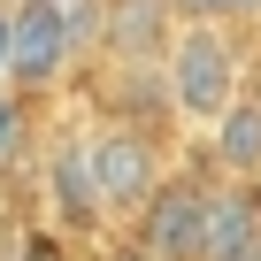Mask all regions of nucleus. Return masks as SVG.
Wrapping results in <instances>:
<instances>
[{"instance_id": "1", "label": "nucleus", "mask_w": 261, "mask_h": 261, "mask_svg": "<svg viewBox=\"0 0 261 261\" xmlns=\"http://www.w3.org/2000/svg\"><path fill=\"white\" fill-rule=\"evenodd\" d=\"M162 77H169V108L185 130H207L246 85H253V54L238 39V23H177L169 31V54H162Z\"/></svg>"}, {"instance_id": "2", "label": "nucleus", "mask_w": 261, "mask_h": 261, "mask_svg": "<svg viewBox=\"0 0 261 261\" xmlns=\"http://www.w3.org/2000/svg\"><path fill=\"white\" fill-rule=\"evenodd\" d=\"M177 139H162V130H146V123H92L85 130V154H92V185H100V207H108V230L123 238L130 223H139V207L162 192V177L177 169V154H169Z\"/></svg>"}, {"instance_id": "3", "label": "nucleus", "mask_w": 261, "mask_h": 261, "mask_svg": "<svg viewBox=\"0 0 261 261\" xmlns=\"http://www.w3.org/2000/svg\"><path fill=\"white\" fill-rule=\"evenodd\" d=\"M207 185H215V162L207 154H177V169L162 177V192L139 207V223H130L123 238L154 253V261H200V223H207Z\"/></svg>"}, {"instance_id": "4", "label": "nucleus", "mask_w": 261, "mask_h": 261, "mask_svg": "<svg viewBox=\"0 0 261 261\" xmlns=\"http://www.w3.org/2000/svg\"><path fill=\"white\" fill-rule=\"evenodd\" d=\"M39 192H46V223L69 238V246H108V207H100V185H92V154H85V130H62L39 154Z\"/></svg>"}, {"instance_id": "5", "label": "nucleus", "mask_w": 261, "mask_h": 261, "mask_svg": "<svg viewBox=\"0 0 261 261\" xmlns=\"http://www.w3.org/2000/svg\"><path fill=\"white\" fill-rule=\"evenodd\" d=\"M77 69V16L69 0H16V46H8V85L46 100Z\"/></svg>"}, {"instance_id": "6", "label": "nucleus", "mask_w": 261, "mask_h": 261, "mask_svg": "<svg viewBox=\"0 0 261 261\" xmlns=\"http://www.w3.org/2000/svg\"><path fill=\"white\" fill-rule=\"evenodd\" d=\"M261 246V177H223L207 185V223H200V261H253Z\"/></svg>"}, {"instance_id": "7", "label": "nucleus", "mask_w": 261, "mask_h": 261, "mask_svg": "<svg viewBox=\"0 0 261 261\" xmlns=\"http://www.w3.org/2000/svg\"><path fill=\"white\" fill-rule=\"evenodd\" d=\"M207 162H215L223 177H261V69H253V85L207 123Z\"/></svg>"}, {"instance_id": "8", "label": "nucleus", "mask_w": 261, "mask_h": 261, "mask_svg": "<svg viewBox=\"0 0 261 261\" xmlns=\"http://www.w3.org/2000/svg\"><path fill=\"white\" fill-rule=\"evenodd\" d=\"M31 146H39V100H31V92H16V85H0V177L23 169V162H31Z\"/></svg>"}, {"instance_id": "9", "label": "nucleus", "mask_w": 261, "mask_h": 261, "mask_svg": "<svg viewBox=\"0 0 261 261\" xmlns=\"http://www.w3.org/2000/svg\"><path fill=\"white\" fill-rule=\"evenodd\" d=\"M0 261H77V253H69V238L54 223H31V230H16L8 246H0Z\"/></svg>"}, {"instance_id": "10", "label": "nucleus", "mask_w": 261, "mask_h": 261, "mask_svg": "<svg viewBox=\"0 0 261 261\" xmlns=\"http://www.w3.org/2000/svg\"><path fill=\"white\" fill-rule=\"evenodd\" d=\"M177 23H261V0H169Z\"/></svg>"}, {"instance_id": "11", "label": "nucleus", "mask_w": 261, "mask_h": 261, "mask_svg": "<svg viewBox=\"0 0 261 261\" xmlns=\"http://www.w3.org/2000/svg\"><path fill=\"white\" fill-rule=\"evenodd\" d=\"M8 46H16V8L0 0V85H8Z\"/></svg>"}, {"instance_id": "12", "label": "nucleus", "mask_w": 261, "mask_h": 261, "mask_svg": "<svg viewBox=\"0 0 261 261\" xmlns=\"http://www.w3.org/2000/svg\"><path fill=\"white\" fill-rule=\"evenodd\" d=\"M253 261H261V246H253Z\"/></svg>"}]
</instances>
